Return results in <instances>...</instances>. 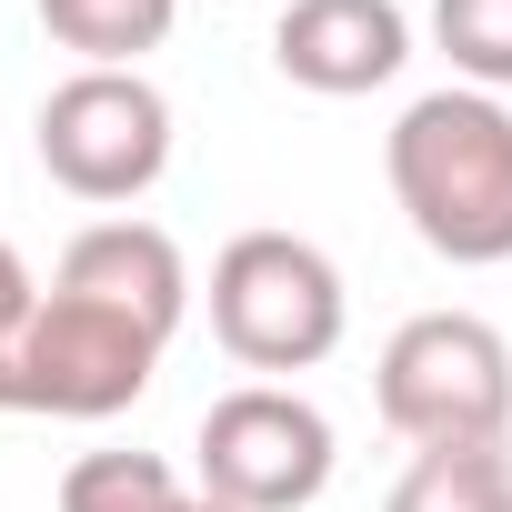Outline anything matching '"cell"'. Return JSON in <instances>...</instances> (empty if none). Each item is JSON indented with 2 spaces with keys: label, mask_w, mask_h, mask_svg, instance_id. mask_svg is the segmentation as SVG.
Here are the masks:
<instances>
[{
  "label": "cell",
  "mask_w": 512,
  "mask_h": 512,
  "mask_svg": "<svg viewBox=\"0 0 512 512\" xmlns=\"http://www.w3.org/2000/svg\"><path fill=\"white\" fill-rule=\"evenodd\" d=\"M382 171H392V201L432 262H452V272L512 262V101H492L472 81L422 91L392 121Z\"/></svg>",
  "instance_id": "obj_1"
},
{
  "label": "cell",
  "mask_w": 512,
  "mask_h": 512,
  "mask_svg": "<svg viewBox=\"0 0 512 512\" xmlns=\"http://www.w3.org/2000/svg\"><path fill=\"white\" fill-rule=\"evenodd\" d=\"M161 352H171V332H151V322H131V312H111V302L51 282V292L21 312V332L0 342V412L111 422V412H131V402L151 392Z\"/></svg>",
  "instance_id": "obj_2"
},
{
  "label": "cell",
  "mask_w": 512,
  "mask_h": 512,
  "mask_svg": "<svg viewBox=\"0 0 512 512\" xmlns=\"http://www.w3.org/2000/svg\"><path fill=\"white\" fill-rule=\"evenodd\" d=\"M342 322H352V292H342V262L302 231H231L221 262H211V342L241 362V372H312L342 352Z\"/></svg>",
  "instance_id": "obj_3"
},
{
  "label": "cell",
  "mask_w": 512,
  "mask_h": 512,
  "mask_svg": "<svg viewBox=\"0 0 512 512\" xmlns=\"http://www.w3.org/2000/svg\"><path fill=\"white\" fill-rule=\"evenodd\" d=\"M372 402L412 452L512 442V342L482 312H412L372 362Z\"/></svg>",
  "instance_id": "obj_4"
},
{
  "label": "cell",
  "mask_w": 512,
  "mask_h": 512,
  "mask_svg": "<svg viewBox=\"0 0 512 512\" xmlns=\"http://www.w3.org/2000/svg\"><path fill=\"white\" fill-rule=\"evenodd\" d=\"M191 462H201V492L231 502V512H312V502L332 492L342 442H332V422H322L312 392H292V382H241V392H221V402L201 412Z\"/></svg>",
  "instance_id": "obj_5"
},
{
  "label": "cell",
  "mask_w": 512,
  "mask_h": 512,
  "mask_svg": "<svg viewBox=\"0 0 512 512\" xmlns=\"http://www.w3.org/2000/svg\"><path fill=\"white\" fill-rule=\"evenodd\" d=\"M31 141H41V171L71 201L121 211V201H141L171 171V101H161L151 71H71L41 101Z\"/></svg>",
  "instance_id": "obj_6"
},
{
  "label": "cell",
  "mask_w": 512,
  "mask_h": 512,
  "mask_svg": "<svg viewBox=\"0 0 512 512\" xmlns=\"http://www.w3.org/2000/svg\"><path fill=\"white\" fill-rule=\"evenodd\" d=\"M402 61H412L402 0H282V21H272V71L322 101H362Z\"/></svg>",
  "instance_id": "obj_7"
},
{
  "label": "cell",
  "mask_w": 512,
  "mask_h": 512,
  "mask_svg": "<svg viewBox=\"0 0 512 512\" xmlns=\"http://www.w3.org/2000/svg\"><path fill=\"white\" fill-rule=\"evenodd\" d=\"M51 282H71V292H91V302H111V312L151 322V332H181V312H191V262H181V241H171L161 221H131V211L71 231V251H61Z\"/></svg>",
  "instance_id": "obj_8"
},
{
  "label": "cell",
  "mask_w": 512,
  "mask_h": 512,
  "mask_svg": "<svg viewBox=\"0 0 512 512\" xmlns=\"http://www.w3.org/2000/svg\"><path fill=\"white\" fill-rule=\"evenodd\" d=\"M181 21V0H41V31L81 71H141Z\"/></svg>",
  "instance_id": "obj_9"
},
{
  "label": "cell",
  "mask_w": 512,
  "mask_h": 512,
  "mask_svg": "<svg viewBox=\"0 0 512 512\" xmlns=\"http://www.w3.org/2000/svg\"><path fill=\"white\" fill-rule=\"evenodd\" d=\"M382 512H512V452H502V442L412 452Z\"/></svg>",
  "instance_id": "obj_10"
},
{
  "label": "cell",
  "mask_w": 512,
  "mask_h": 512,
  "mask_svg": "<svg viewBox=\"0 0 512 512\" xmlns=\"http://www.w3.org/2000/svg\"><path fill=\"white\" fill-rule=\"evenodd\" d=\"M61 512H191V482L161 452H81L61 472Z\"/></svg>",
  "instance_id": "obj_11"
},
{
  "label": "cell",
  "mask_w": 512,
  "mask_h": 512,
  "mask_svg": "<svg viewBox=\"0 0 512 512\" xmlns=\"http://www.w3.org/2000/svg\"><path fill=\"white\" fill-rule=\"evenodd\" d=\"M432 51L472 91H512V0H432Z\"/></svg>",
  "instance_id": "obj_12"
},
{
  "label": "cell",
  "mask_w": 512,
  "mask_h": 512,
  "mask_svg": "<svg viewBox=\"0 0 512 512\" xmlns=\"http://www.w3.org/2000/svg\"><path fill=\"white\" fill-rule=\"evenodd\" d=\"M31 302H41V282H31V262H21L11 241H0V342L21 332V312H31Z\"/></svg>",
  "instance_id": "obj_13"
},
{
  "label": "cell",
  "mask_w": 512,
  "mask_h": 512,
  "mask_svg": "<svg viewBox=\"0 0 512 512\" xmlns=\"http://www.w3.org/2000/svg\"><path fill=\"white\" fill-rule=\"evenodd\" d=\"M191 512H231V502H211V492H191Z\"/></svg>",
  "instance_id": "obj_14"
}]
</instances>
